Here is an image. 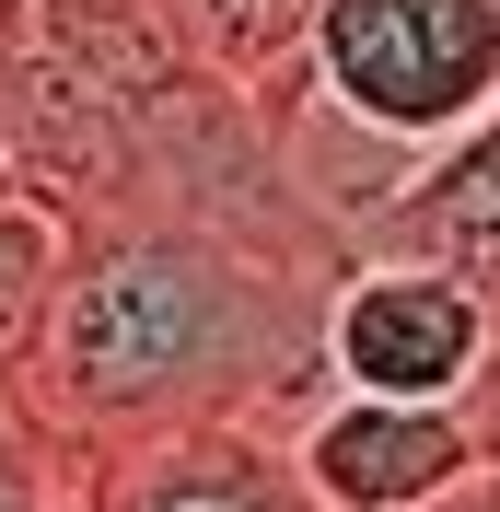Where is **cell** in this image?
<instances>
[{"label": "cell", "mask_w": 500, "mask_h": 512, "mask_svg": "<svg viewBox=\"0 0 500 512\" xmlns=\"http://www.w3.org/2000/svg\"><path fill=\"white\" fill-rule=\"evenodd\" d=\"M349 256L303 222H210V210H105L70 222L47 350L24 408L70 466L175 443V431H291L326 396L314 315Z\"/></svg>", "instance_id": "6da1fadb"}, {"label": "cell", "mask_w": 500, "mask_h": 512, "mask_svg": "<svg viewBox=\"0 0 500 512\" xmlns=\"http://www.w3.org/2000/svg\"><path fill=\"white\" fill-rule=\"evenodd\" d=\"M500 94V0H303L291 70L256 94L280 175L349 233L407 163Z\"/></svg>", "instance_id": "7a4b0ae2"}, {"label": "cell", "mask_w": 500, "mask_h": 512, "mask_svg": "<svg viewBox=\"0 0 500 512\" xmlns=\"http://www.w3.org/2000/svg\"><path fill=\"white\" fill-rule=\"evenodd\" d=\"M500 315L466 280L407 268V256H349L314 315V373L338 396H407V408H466L489 373Z\"/></svg>", "instance_id": "3957f363"}, {"label": "cell", "mask_w": 500, "mask_h": 512, "mask_svg": "<svg viewBox=\"0 0 500 512\" xmlns=\"http://www.w3.org/2000/svg\"><path fill=\"white\" fill-rule=\"evenodd\" d=\"M291 478H303L314 512H419L442 501L454 478L489 466V431L466 408H407V396H314L303 419L280 431Z\"/></svg>", "instance_id": "277c9868"}, {"label": "cell", "mask_w": 500, "mask_h": 512, "mask_svg": "<svg viewBox=\"0 0 500 512\" xmlns=\"http://www.w3.org/2000/svg\"><path fill=\"white\" fill-rule=\"evenodd\" d=\"M24 24H35V59L59 70L82 105H105L128 140H152V128L198 117V105L245 94V82H221L198 59L175 0H24Z\"/></svg>", "instance_id": "5b68a950"}, {"label": "cell", "mask_w": 500, "mask_h": 512, "mask_svg": "<svg viewBox=\"0 0 500 512\" xmlns=\"http://www.w3.org/2000/svg\"><path fill=\"white\" fill-rule=\"evenodd\" d=\"M338 256H407V268H442V280H466L477 303L500 315V94L477 105L454 140L407 163L396 187L338 233Z\"/></svg>", "instance_id": "8992f818"}, {"label": "cell", "mask_w": 500, "mask_h": 512, "mask_svg": "<svg viewBox=\"0 0 500 512\" xmlns=\"http://www.w3.org/2000/svg\"><path fill=\"white\" fill-rule=\"evenodd\" d=\"M82 512H314V501L291 478L280 431L221 419V431H175V443L82 466Z\"/></svg>", "instance_id": "52a82bcc"}, {"label": "cell", "mask_w": 500, "mask_h": 512, "mask_svg": "<svg viewBox=\"0 0 500 512\" xmlns=\"http://www.w3.org/2000/svg\"><path fill=\"white\" fill-rule=\"evenodd\" d=\"M59 256H70V222L47 198L0 187V384L24 396L35 350H47V303H59Z\"/></svg>", "instance_id": "ba28073f"}, {"label": "cell", "mask_w": 500, "mask_h": 512, "mask_svg": "<svg viewBox=\"0 0 500 512\" xmlns=\"http://www.w3.org/2000/svg\"><path fill=\"white\" fill-rule=\"evenodd\" d=\"M198 35V59L221 70V82H245V94H268L291 70V35H303V0H175Z\"/></svg>", "instance_id": "9c48e42d"}, {"label": "cell", "mask_w": 500, "mask_h": 512, "mask_svg": "<svg viewBox=\"0 0 500 512\" xmlns=\"http://www.w3.org/2000/svg\"><path fill=\"white\" fill-rule=\"evenodd\" d=\"M0 512H82V466L47 443V419L0 384Z\"/></svg>", "instance_id": "30bf717a"}, {"label": "cell", "mask_w": 500, "mask_h": 512, "mask_svg": "<svg viewBox=\"0 0 500 512\" xmlns=\"http://www.w3.org/2000/svg\"><path fill=\"white\" fill-rule=\"evenodd\" d=\"M419 512H500V466H477V478H454L442 501H419Z\"/></svg>", "instance_id": "8fae6325"}, {"label": "cell", "mask_w": 500, "mask_h": 512, "mask_svg": "<svg viewBox=\"0 0 500 512\" xmlns=\"http://www.w3.org/2000/svg\"><path fill=\"white\" fill-rule=\"evenodd\" d=\"M466 419H477V431H489V443H500V338H489V373H477V396H466Z\"/></svg>", "instance_id": "7c38bea8"}, {"label": "cell", "mask_w": 500, "mask_h": 512, "mask_svg": "<svg viewBox=\"0 0 500 512\" xmlns=\"http://www.w3.org/2000/svg\"><path fill=\"white\" fill-rule=\"evenodd\" d=\"M489 466H500V443H489Z\"/></svg>", "instance_id": "4fadbf2b"}]
</instances>
